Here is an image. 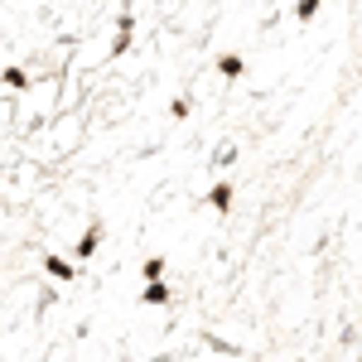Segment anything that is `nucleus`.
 Returning a JSON list of instances; mask_svg holds the SVG:
<instances>
[{
	"mask_svg": "<svg viewBox=\"0 0 362 362\" xmlns=\"http://www.w3.org/2000/svg\"><path fill=\"white\" fill-rule=\"evenodd\" d=\"M107 242V223H87V232L78 237V247H73V256L78 261H87V256H97V247Z\"/></svg>",
	"mask_w": 362,
	"mask_h": 362,
	"instance_id": "obj_1",
	"label": "nucleus"
},
{
	"mask_svg": "<svg viewBox=\"0 0 362 362\" xmlns=\"http://www.w3.org/2000/svg\"><path fill=\"white\" fill-rule=\"evenodd\" d=\"M189 112H194L189 97H174V102H169V116H174V121H189Z\"/></svg>",
	"mask_w": 362,
	"mask_h": 362,
	"instance_id": "obj_10",
	"label": "nucleus"
},
{
	"mask_svg": "<svg viewBox=\"0 0 362 362\" xmlns=\"http://www.w3.org/2000/svg\"><path fill=\"white\" fill-rule=\"evenodd\" d=\"M319 5H324V0H295V20H300V25H309V20L319 15Z\"/></svg>",
	"mask_w": 362,
	"mask_h": 362,
	"instance_id": "obj_7",
	"label": "nucleus"
},
{
	"mask_svg": "<svg viewBox=\"0 0 362 362\" xmlns=\"http://www.w3.org/2000/svg\"><path fill=\"white\" fill-rule=\"evenodd\" d=\"M232 160H237V150H232V145H223V150L213 155V165H232Z\"/></svg>",
	"mask_w": 362,
	"mask_h": 362,
	"instance_id": "obj_11",
	"label": "nucleus"
},
{
	"mask_svg": "<svg viewBox=\"0 0 362 362\" xmlns=\"http://www.w3.org/2000/svg\"><path fill=\"white\" fill-rule=\"evenodd\" d=\"M140 305H169V285H165V276L150 280V285L140 290Z\"/></svg>",
	"mask_w": 362,
	"mask_h": 362,
	"instance_id": "obj_4",
	"label": "nucleus"
},
{
	"mask_svg": "<svg viewBox=\"0 0 362 362\" xmlns=\"http://www.w3.org/2000/svg\"><path fill=\"white\" fill-rule=\"evenodd\" d=\"M218 73H223L227 83H237V78L247 73V63H242V58H237V54H223V58H218Z\"/></svg>",
	"mask_w": 362,
	"mask_h": 362,
	"instance_id": "obj_5",
	"label": "nucleus"
},
{
	"mask_svg": "<svg viewBox=\"0 0 362 362\" xmlns=\"http://www.w3.org/2000/svg\"><path fill=\"white\" fill-rule=\"evenodd\" d=\"M232 198H237V189H232L227 179H218V184L208 189V198H203V203H208L213 213H232Z\"/></svg>",
	"mask_w": 362,
	"mask_h": 362,
	"instance_id": "obj_2",
	"label": "nucleus"
},
{
	"mask_svg": "<svg viewBox=\"0 0 362 362\" xmlns=\"http://www.w3.org/2000/svg\"><path fill=\"white\" fill-rule=\"evenodd\" d=\"M0 83L10 87V92H25V87H29V73H25V68H5V73H0Z\"/></svg>",
	"mask_w": 362,
	"mask_h": 362,
	"instance_id": "obj_6",
	"label": "nucleus"
},
{
	"mask_svg": "<svg viewBox=\"0 0 362 362\" xmlns=\"http://www.w3.org/2000/svg\"><path fill=\"white\" fill-rule=\"evenodd\" d=\"M131 34H136V29H116V39H112V58H126V54H131Z\"/></svg>",
	"mask_w": 362,
	"mask_h": 362,
	"instance_id": "obj_8",
	"label": "nucleus"
},
{
	"mask_svg": "<svg viewBox=\"0 0 362 362\" xmlns=\"http://www.w3.org/2000/svg\"><path fill=\"white\" fill-rule=\"evenodd\" d=\"M140 276H145V280H160V276H165V256H150V261L140 266Z\"/></svg>",
	"mask_w": 362,
	"mask_h": 362,
	"instance_id": "obj_9",
	"label": "nucleus"
},
{
	"mask_svg": "<svg viewBox=\"0 0 362 362\" xmlns=\"http://www.w3.org/2000/svg\"><path fill=\"white\" fill-rule=\"evenodd\" d=\"M44 271H49L54 280H63V285H68V280H78V266H73V261H63V256H44Z\"/></svg>",
	"mask_w": 362,
	"mask_h": 362,
	"instance_id": "obj_3",
	"label": "nucleus"
}]
</instances>
